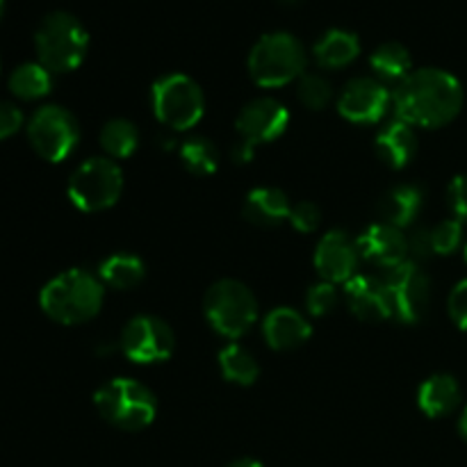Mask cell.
I'll list each match as a JSON object with an SVG mask.
<instances>
[{"instance_id":"6da1fadb","label":"cell","mask_w":467,"mask_h":467,"mask_svg":"<svg viewBox=\"0 0 467 467\" xmlns=\"http://www.w3.org/2000/svg\"><path fill=\"white\" fill-rule=\"evenodd\" d=\"M392 105L401 121L420 128H442L459 117L463 87L442 68H418L392 94Z\"/></svg>"},{"instance_id":"7a4b0ae2","label":"cell","mask_w":467,"mask_h":467,"mask_svg":"<svg viewBox=\"0 0 467 467\" xmlns=\"http://www.w3.org/2000/svg\"><path fill=\"white\" fill-rule=\"evenodd\" d=\"M103 281L85 269H67L41 287V310L64 327L89 322L103 306Z\"/></svg>"},{"instance_id":"3957f363","label":"cell","mask_w":467,"mask_h":467,"mask_svg":"<svg viewBox=\"0 0 467 467\" xmlns=\"http://www.w3.org/2000/svg\"><path fill=\"white\" fill-rule=\"evenodd\" d=\"M35 48L39 64H44L50 73H68L85 59L89 35L73 14L53 12L44 16L36 27Z\"/></svg>"},{"instance_id":"277c9868","label":"cell","mask_w":467,"mask_h":467,"mask_svg":"<svg viewBox=\"0 0 467 467\" xmlns=\"http://www.w3.org/2000/svg\"><path fill=\"white\" fill-rule=\"evenodd\" d=\"M94 404L100 418L121 431H141L158 415V400L135 379H112L96 390Z\"/></svg>"},{"instance_id":"5b68a950","label":"cell","mask_w":467,"mask_h":467,"mask_svg":"<svg viewBox=\"0 0 467 467\" xmlns=\"http://www.w3.org/2000/svg\"><path fill=\"white\" fill-rule=\"evenodd\" d=\"M306 71V48L290 32H272L255 41L249 73L260 87H283Z\"/></svg>"},{"instance_id":"8992f818","label":"cell","mask_w":467,"mask_h":467,"mask_svg":"<svg viewBox=\"0 0 467 467\" xmlns=\"http://www.w3.org/2000/svg\"><path fill=\"white\" fill-rule=\"evenodd\" d=\"M203 313L219 336L237 340L246 336L258 319V301L244 283L222 278L205 292Z\"/></svg>"},{"instance_id":"52a82bcc","label":"cell","mask_w":467,"mask_h":467,"mask_svg":"<svg viewBox=\"0 0 467 467\" xmlns=\"http://www.w3.org/2000/svg\"><path fill=\"white\" fill-rule=\"evenodd\" d=\"M153 112L173 130H190L205 112L201 87L185 73H169L153 85Z\"/></svg>"},{"instance_id":"ba28073f","label":"cell","mask_w":467,"mask_h":467,"mask_svg":"<svg viewBox=\"0 0 467 467\" xmlns=\"http://www.w3.org/2000/svg\"><path fill=\"white\" fill-rule=\"evenodd\" d=\"M123 190V173L108 158H91L82 162L68 178V199L85 213L112 208Z\"/></svg>"},{"instance_id":"9c48e42d","label":"cell","mask_w":467,"mask_h":467,"mask_svg":"<svg viewBox=\"0 0 467 467\" xmlns=\"http://www.w3.org/2000/svg\"><path fill=\"white\" fill-rule=\"evenodd\" d=\"M27 140L46 162H62L80 140L78 119L59 105H44L27 121Z\"/></svg>"},{"instance_id":"30bf717a","label":"cell","mask_w":467,"mask_h":467,"mask_svg":"<svg viewBox=\"0 0 467 467\" xmlns=\"http://www.w3.org/2000/svg\"><path fill=\"white\" fill-rule=\"evenodd\" d=\"M388 299H390L392 317H397L404 324L422 322L427 315L429 304H431V283L427 274L418 267V263L397 265L388 269L383 276Z\"/></svg>"},{"instance_id":"8fae6325","label":"cell","mask_w":467,"mask_h":467,"mask_svg":"<svg viewBox=\"0 0 467 467\" xmlns=\"http://www.w3.org/2000/svg\"><path fill=\"white\" fill-rule=\"evenodd\" d=\"M119 345L132 363L153 365L171 358L176 349V336L164 319L155 315H137L126 324Z\"/></svg>"},{"instance_id":"7c38bea8","label":"cell","mask_w":467,"mask_h":467,"mask_svg":"<svg viewBox=\"0 0 467 467\" xmlns=\"http://www.w3.org/2000/svg\"><path fill=\"white\" fill-rule=\"evenodd\" d=\"M392 94L377 78H354L337 99V112L351 123H377L388 112Z\"/></svg>"},{"instance_id":"4fadbf2b","label":"cell","mask_w":467,"mask_h":467,"mask_svg":"<svg viewBox=\"0 0 467 467\" xmlns=\"http://www.w3.org/2000/svg\"><path fill=\"white\" fill-rule=\"evenodd\" d=\"M287 123H290V112L285 105L274 99H255L242 108L235 126L242 140L258 146L278 140L285 132Z\"/></svg>"},{"instance_id":"5bb4252c","label":"cell","mask_w":467,"mask_h":467,"mask_svg":"<svg viewBox=\"0 0 467 467\" xmlns=\"http://www.w3.org/2000/svg\"><path fill=\"white\" fill-rule=\"evenodd\" d=\"M360 258L381 269H392L409 260V237L390 223H372L356 240Z\"/></svg>"},{"instance_id":"9a60e30c","label":"cell","mask_w":467,"mask_h":467,"mask_svg":"<svg viewBox=\"0 0 467 467\" xmlns=\"http://www.w3.org/2000/svg\"><path fill=\"white\" fill-rule=\"evenodd\" d=\"M358 246L347 237V233L328 231L315 249V269L324 281L336 285V283H347L356 276L354 272L358 267Z\"/></svg>"},{"instance_id":"2e32d148","label":"cell","mask_w":467,"mask_h":467,"mask_svg":"<svg viewBox=\"0 0 467 467\" xmlns=\"http://www.w3.org/2000/svg\"><path fill=\"white\" fill-rule=\"evenodd\" d=\"M347 304L351 313L363 322H383L392 317L390 299L383 281L372 276H354L345 285Z\"/></svg>"},{"instance_id":"e0dca14e","label":"cell","mask_w":467,"mask_h":467,"mask_svg":"<svg viewBox=\"0 0 467 467\" xmlns=\"http://www.w3.org/2000/svg\"><path fill=\"white\" fill-rule=\"evenodd\" d=\"M263 333L265 340H267V345L272 347V349L287 351L304 345L313 331H310L308 319H306L299 310L281 306V308L272 310V313L265 317Z\"/></svg>"},{"instance_id":"ac0fdd59","label":"cell","mask_w":467,"mask_h":467,"mask_svg":"<svg viewBox=\"0 0 467 467\" xmlns=\"http://www.w3.org/2000/svg\"><path fill=\"white\" fill-rule=\"evenodd\" d=\"M242 213H244L246 222L255 223V226L274 228L290 219L292 205L285 192L278 187H255L246 194Z\"/></svg>"},{"instance_id":"d6986e66","label":"cell","mask_w":467,"mask_h":467,"mask_svg":"<svg viewBox=\"0 0 467 467\" xmlns=\"http://www.w3.org/2000/svg\"><path fill=\"white\" fill-rule=\"evenodd\" d=\"M424 205V192L418 185H397L383 194L379 201V214L383 223L395 228H406L418 219Z\"/></svg>"},{"instance_id":"ffe728a7","label":"cell","mask_w":467,"mask_h":467,"mask_svg":"<svg viewBox=\"0 0 467 467\" xmlns=\"http://www.w3.org/2000/svg\"><path fill=\"white\" fill-rule=\"evenodd\" d=\"M377 153L388 167L404 169L418 153V137L413 126L397 119L377 135Z\"/></svg>"},{"instance_id":"44dd1931","label":"cell","mask_w":467,"mask_h":467,"mask_svg":"<svg viewBox=\"0 0 467 467\" xmlns=\"http://www.w3.org/2000/svg\"><path fill=\"white\" fill-rule=\"evenodd\" d=\"M418 404L429 418H445L461 404L459 381L450 374H433L420 386Z\"/></svg>"},{"instance_id":"7402d4cb","label":"cell","mask_w":467,"mask_h":467,"mask_svg":"<svg viewBox=\"0 0 467 467\" xmlns=\"http://www.w3.org/2000/svg\"><path fill=\"white\" fill-rule=\"evenodd\" d=\"M360 53V41L349 30H328L319 36L313 55L322 68H342L354 62Z\"/></svg>"},{"instance_id":"603a6c76","label":"cell","mask_w":467,"mask_h":467,"mask_svg":"<svg viewBox=\"0 0 467 467\" xmlns=\"http://www.w3.org/2000/svg\"><path fill=\"white\" fill-rule=\"evenodd\" d=\"M146 276V267L137 255L132 254H114L100 263L99 278L103 285L114 290H132L140 285Z\"/></svg>"},{"instance_id":"cb8c5ba5","label":"cell","mask_w":467,"mask_h":467,"mask_svg":"<svg viewBox=\"0 0 467 467\" xmlns=\"http://www.w3.org/2000/svg\"><path fill=\"white\" fill-rule=\"evenodd\" d=\"M369 67L377 73L379 80L383 82H401L410 76V67L413 59L406 46L397 44V41H388L381 44L369 57Z\"/></svg>"},{"instance_id":"d4e9b609","label":"cell","mask_w":467,"mask_h":467,"mask_svg":"<svg viewBox=\"0 0 467 467\" xmlns=\"http://www.w3.org/2000/svg\"><path fill=\"white\" fill-rule=\"evenodd\" d=\"M9 89L21 100L44 99L53 89V76L39 62H26L16 67L9 76Z\"/></svg>"},{"instance_id":"484cf974","label":"cell","mask_w":467,"mask_h":467,"mask_svg":"<svg viewBox=\"0 0 467 467\" xmlns=\"http://www.w3.org/2000/svg\"><path fill=\"white\" fill-rule=\"evenodd\" d=\"M219 368H222L223 379L237 383V386H254L260 377L258 360L254 358L251 351H246L242 345H235V342L219 351Z\"/></svg>"},{"instance_id":"4316f807","label":"cell","mask_w":467,"mask_h":467,"mask_svg":"<svg viewBox=\"0 0 467 467\" xmlns=\"http://www.w3.org/2000/svg\"><path fill=\"white\" fill-rule=\"evenodd\" d=\"M100 146L105 153L117 160L130 158L140 146V130L128 119H112L100 130Z\"/></svg>"},{"instance_id":"83f0119b","label":"cell","mask_w":467,"mask_h":467,"mask_svg":"<svg viewBox=\"0 0 467 467\" xmlns=\"http://www.w3.org/2000/svg\"><path fill=\"white\" fill-rule=\"evenodd\" d=\"M181 162L194 176H210L219 167V150L208 137H192L182 141Z\"/></svg>"},{"instance_id":"f1b7e54d","label":"cell","mask_w":467,"mask_h":467,"mask_svg":"<svg viewBox=\"0 0 467 467\" xmlns=\"http://www.w3.org/2000/svg\"><path fill=\"white\" fill-rule=\"evenodd\" d=\"M299 100L310 109H324L331 100L333 89H331V82L327 80L324 76L319 73H304L299 78Z\"/></svg>"},{"instance_id":"f546056e","label":"cell","mask_w":467,"mask_h":467,"mask_svg":"<svg viewBox=\"0 0 467 467\" xmlns=\"http://www.w3.org/2000/svg\"><path fill=\"white\" fill-rule=\"evenodd\" d=\"M431 242H433V254L438 255H450L463 242V223L456 219H445L431 228Z\"/></svg>"},{"instance_id":"4dcf8cb0","label":"cell","mask_w":467,"mask_h":467,"mask_svg":"<svg viewBox=\"0 0 467 467\" xmlns=\"http://www.w3.org/2000/svg\"><path fill=\"white\" fill-rule=\"evenodd\" d=\"M337 306V290L333 283L322 281L317 285H313L306 295V308L315 317H324V315L333 313V308Z\"/></svg>"},{"instance_id":"1f68e13d","label":"cell","mask_w":467,"mask_h":467,"mask_svg":"<svg viewBox=\"0 0 467 467\" xmlns=\"http://www.w3.org/2000/svg\"><path fill=\"white\" fill-rule=\"evenodd\" d=\"M290 222L299 233H315L322 223V210L313 201H301V203L292 205Z\"/></svg>"},{"instance_id":"d6a6232c","label":"cell","mask_w":467,"mask_h":467,"mask_svg":"<svg viewBox=\"0 0 467 467\" xmlns=\"http://www.w3.org/2000/svg\"><path fill=\"white\" fill-rule=\"evenodd\" d=\"M447 203L456 222L467 226V176H456L447 187Z\"/></svg>"},{"instance_id":"836d02e7","label":"cell","mask_w":467,"mask_h":467,"mask_svg":"<svg viewBox=\"0 0 467 467\" xmlns=\"http://www.w3.org/2000/svg\"><path fill=\"white\" fill-rule=\"evenodd\" d=\"M447 308H450V317L454 319L456 327L467 331V278L456 283V287L450 295V301H447Z\"/></svg>"},{"instance_id":"e575fe53","label":"cell","mask_w":467,"mask_h":467,"mask_svg":"<svg viewBox=\"0 0 467 467\" xmlns=\"http://www.w3.org/2000/svg\"><path fill=\"white\" fill-rule=\"evenodd\" d=\"M429 255H433L431 228H418L409 237V260L410 263H420V260H427Z\"/></svg>"},{"instance_id":"d590c367","label":"cell","mask_w":467,"mask_h":467,"mask_svg":"<svg viewBox=\"0 0 467 467\" xmlns=\"http://www.w3.org/2000/svg\"><path fill=\"white\" fill-rule=\"evenodd\" d=\"M23 126V112L14 103L0 100V141L16 135Z\"/></svg>"},{"instance_id":"8d00e7d4","label":"cell","mask_w":467,"mask_h":467,"mask_svg":"<svg viewBox=\"0 0 467 467\" xmlns=\"http://www.w3.org/2000/svg\"><path fill=\"white\" fill-rule=\"evenodd\" d=\"M254 158H255V144H251V141L242 140L240 144H235V149H233V160H235L237 164H249Z\"/></svg>"},{"instance_id":"74e56055","label":"cell","mask_w":467,"mask_h":467,"mask_svg":"<svg viewBox=\"0 0 467 467\" xmlns=\"http://www.w3.org/2000/svg\"><path fill=\"white\" fill-rule=\"evenodd\" d=\"M226 467H263V463L255 459H237L233 461V463H228Z\"/></svg>"},{"instance_id":"f35d334b","label":"cell","mask_w":467,"mask_h":467,"mask_svg":"<svg viewBox=\"0 0 467 467\" xmlns=\"http://www.w3.org/2000/svg\"><path fill=\"white\" fill-rule=\"evenodd\" d=\"M459 431H461V436H463V438H465V441H467V406H465L463 415H461V422H459Z\"/></svg>"},{"instance_id":"ab89813d","label":"cell","mask_w":467,"mask_h":467,"mask_svg":"<svg viewBox=\"0 0 467 467\" xmlns=\"http://www.w3.org/2000/svg\"><path fill=\"white\" fill-rule=\"evenodd\" d=\"M5 16V0H0V21H3Z\"/></svg>"},{"instance_id":"60d3db41","label":"cell","mask_w":467,"mask_h":467,"mask_svg":"<svg viewBox=\"0 0 467 467\" xmlns=\"http://www.w3.org/2000/svg\"><path fill=\"white\" fill-rule=\"evenodd\" d=\"M283 3H285V5H296V3H299V0H283Z\"/></svg>"},{"instance_id":"b9f144b4","label":"cell","mask_w":467,"mask_h":467,"mask_svg":"<svg viewBox=\"0 0 467 467\" xmlns=\"http://www.w3.org/2000/svg\"><path fill=\"white\" fill-rule=\"evenodd\" d=\"M465 263H467V244H465Z\"/></svg>"}]
</instances>
